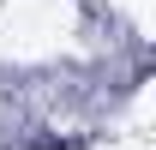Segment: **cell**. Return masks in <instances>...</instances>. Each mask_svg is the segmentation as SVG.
Returning <instances> with one entry per match:
<instances>
[]
</instances>
